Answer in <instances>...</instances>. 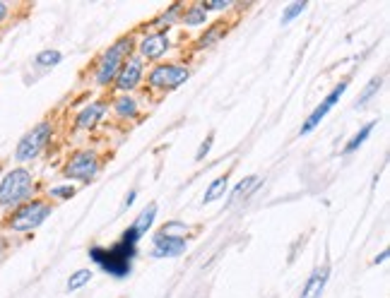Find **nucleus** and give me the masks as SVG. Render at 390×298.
I'll use <instances>...</instances> for the list:
<instances>
[{
    "label": "nucleus",
    "instance_id": "nucleus-1",
    "mask_svg": "<svg viewBox=\"0 0 390 298\" xmlns=\"http://www.w3.org/2000/svg\"><path fill=\"white\" fill-rule=\"evenodd\" d=\"M90 257L99 265L104 272L113 277H128L130 275V262L135 257V243L130 240H118L111 248H92Z\"/></svg>",
    "mask_w": 390,
    "mask_h": 298
},
{
    "label": "nucleus",
    "instance_id": "nucleus-2",
    "mask_svg": "<svg viewBox=\"0 0 390 298\" xmlns=\"http://www.w3.org/2000/svg\"><path fill=\"white\" fill-rule=\"evenodd\" d=\"M34 193V179L27 169H12L0 181V207L24 205Z\"/></svg>",
    "mask_w": 390,
    "mask_h": 298
},
{
    "label": "nucleus",
    "instance_id": "nucleus-3",
    "mask_svg": "<svg viewBox=\"0 0 390 298\" xmlns=\"http://www.w3.org/2000/svg\"><path fill=\"white\" fill-rule=\"evenodd\" d=\"M48 214H51V207H48L46 202L29 200V202H24V205H20L15 209V214L10 217L8 226L12 231L24 233V231H31V229H36L39 224H43Z\"/></svg>",
    "mask_w": 390,
    "mask_h": 298
},
{
    "label": "nucleus",
    "instance_id": "nucleus-4",
    "mask_svg": "<svg viewBox=\"0 0 390 298\" xmlns=\"http://www.w3.org/2000/svg\"><path fill=\"white\" fill-rule=\"evenodd\" d=\"M130 48H133V41L121 39V41L113 43L109 50H106L104 58L99 60V68H97V82L99 85H109V82L116 78L118 70H121V65H123V60L130 55Z\"/></svg>",
    "mask_w": 390,
    "mask_h": 298
},
{
    "label": "nucleus",
    "instance_id": "nucleus-5",
    "mask_svg": "<svg viewBox=\"0 0 390 298\" xmlns=\"http://www.w3.org/2000/svg\"><path fill=\"white\" fill-rule=\"evenodd\" d=\"M48 139H51V123L34 125V128L20 139V144H17L15 159L17 161H31L34 156H39V151L46 147Z\"/></svg>",
    "mask_w": 390,
    "mask_h": 298
},
{
    "label": "nucleus",
    "instance_id": "nucleus-6",
    "mask_svg": "<svg viewBox=\"0 0 390 298\" xmlns=\"http://www.w3.org/2000/svg\"><path fill=\"white\" fill-rule=\"evenodd\" d=\"M191 78L186 68L181 65H159L149 73V85L157 87V90H176L184 82Z\"/></svg>",
    "mask_w": 390,
    "mask_h": 298
},
{
    "label": "nucleus",
    "instance_id": "nucleus-7",
    "mask_svg": "<svg viewBox=\"0 0 390 298\" xmlns=\"http://www.w3.org/2000/svg\"><path fill=\"white\" fill-rule=\"evenodd\" d=\"M99 169V161H97V154L94 151H78L65 166V176L68 179H78V181H90L94 179Z\"/></svg>",
    "mask_w": 390,
    "mask_h": 298
},
{
    "label": "nucleus",
    "instance_id": "nucleus-8",
    "mask_svg": "<svg viewBox=\"0 0 390 298\" xmlns=\"http://www.w3.org/2000/svg\"><path fill=\"white\" fill-rule=\"evenodd\" d=\"M347 85H349V82H339V85L335 87V90H332V92L328 94V97L323 99V101H320V104L316 106V111H313L311 116H308V120H306V123L301 125V132H304V135H306V132H311V130L316 128V125L320 123V120H323L325 116H328L332 106L337 104V99L342 97V94H344V90H347Z\"/></svg>",
    "mask_w": 390,
    "mask_h": 298
},
{
    "label": "nucleus",
    "instance_id": "nucleus-9",
    "mask_svg": "<svg viewBox=\"0 0 390 298\" xmlns=\"http://www.w3.org/2000/svg\"><path fill=\"white\" fill-rule=\"evenodd\" d=\"M140 80H142V58L140 55H128L116 75L118 90H123V92L133 90V87L140 85Z\"/></svg>",
    "mask_w": 390,
    "mask_h": 298
},
{
    "label": "nucleus",
    "instance_id": "nucleus-10",
    "mask_svg": "<svg viewBox=\"0 0 390 298\" xmlns=\"http://www.w3.org/2000/svg\"><path fill=\"white\" fill-rule=\"evenodd\" d=\"M167 48H169V39H167V34H149V36H144V39L140 41V50H142V55L144 58H162V55L167 53Z\"/></svg>",
    "mask_w": 390,
    "mask_h": 298
},
{
    "label": "nucleus",
    "instance_id": "nucleus-11",
    "mask_svg": "<svg viewBox=\"0 0 390 298\" xmlns=\"http://www.w3.org/2000/svg\"><path fill=\"white\" fill-rule=\"evenodd\" d=\"M186 250V240L184 238H167V236H157L154 238V257H176Z\"/></svg>",
    "mask_w": 390,
    "mask_h": 298
},
{
    "label": "nucleus",
    "instance_id": "nucleus-12",
    "mask_svg": "<svg viewBox=\"0 0 390 298\" xmlns=\"http://www.w3.org/2000/svg\"><path fill=\"white\" fill-rule=\"evenodd\" d=\"M104 113H106V104H102V101H94V104H90L87 109H83L78 113V128H83V130L94 128V125L104 118Z\"/></svg>",
    "mask_w": 390,
    "mask_h": 298
},
{
    "label": "nucleus",
    "instance_id": "nucleus-13",
    "mask_svg": "<svg viewBox=\"0 0 390 298\" xmlns=\"http://www.w3.org/2000/svg\"><path fill=\"white\" fill-rule=\"evenodd\" d=\"M325 282H328V270H318L316 275L306 282L304 291H301V298H320L325 289Z\"/></svg>",
    "mask_w": 390,
    "mask_h": 298
},
{
    "label": "nucleus",
    "instance_id": "nucleus-14",
    "mask_svg": "<svg viewBox=\"0 0 390 298\" xmlns=\"http://www.w3.org/2000/svg\"><path fill=\"white\" fill-rule=\"evenodd\" d=\"M113 109H116L118 118H135L137 116V101L125 94V97L116 99V106H113Z\"/></svg>",
    "mask_w": 390,
    "mask_h": 298
},
{
    "label": "nucleus",
    "instance_id": "nucleus-15",
    "mask_svg": "<svg viewBox=\"0 0 390 298\" xmlns=\"http://www.w3.org/2000/svg\"><path fill=\"white\" fill-rule=\"evenodd\" d=\"M154 214H157V207H154V205H149V207L144 209V212L140 214V217H137V221H135V224H133V229H135L137 233H140V236H142L144 231L149 229V226H152V221H154Z\"/></svg>",
    "mask_w": 390,
    "mask_h": 298
},
{
    "label": "nucleus",
    "instance_id": "nucleus-16",
    "mask_svg": "<svg viewBox=\"0 0 390 298\" xmlns=\"http://www.w3.org/2000/svg\"><path fill=\"white\" fill-rule=\"evenodd\" d=\"M188 233V226L181 224V221H169V224L162 226L159 236H167V238H184Z\"/></svg>",
    "mask_w": 390,
    "mask_h": 298
},
{
    "label": "nucleus",
    "instance_id": "nucleus-17",
    "mask_svg": "<svg viewBox=\"0 0 390 298\" xmlns=\"http://www.w3.org/2000/svg\"><path fill=\"white\" fill-rule=\"evenodd\" d=\"M374 125H376V123H369V125H364V128H362L359 132H357V135L352 137L349 142H347V147H344V151H354V149H359L362 144L367 142V137L371 135V130H374Z\"/></svg>",
    "mask_w": 390,
    "mask_h": 298
},
{
    "label": "nucleus",
    "instance_id": "nucleus-18",
    "mask_svg": "<svg viewBox=\"0 0 390 298\" xmlns=\"http://www.w3.org/2000/svg\"><path fill=\"white\" fill-rule=\"evenodd\" d=\"M255 186H258V179H255V176H248V179H243V181L234 188V193H231L229 202H234V200H238V198H246V195L251 193V188H255Z\"/></svg>",
    "mask_w": 390,
    "mask_h": 298
},
{
    "label": "nucleus",
    "instance_id": "nucleus-19",
    "mask_svg": "<svg viewBox=\"0 0 390 298\" xmlns=\"http://www.w3.org/2000/svg\"><path fill=\"white\" fill-rule=\"evenodd\" d=\"M60 60H63V55L58 50H41V53L36 55V65L39 68H53V65H58Z\"/></svg>",
    "mask_w": 390,
    "mask_h": 298
},
{
    "label": "nucleus",
    "instance_id": "nucleus-20",
    "mask_svg": "<svg viewBox=\"0 0 390 298\" xmlns=\"http://www.w3.org/2000/svg\"><path fill=\"white\" fill-rule=\"evenodd\" d=\"M92 279V272L90 270H78L75 275L68 279V291H78V289H83L87 282Z\"/></svg>",
    "mask_w": 390,
    "mask_h": 298
},
{
    "label": "nucleus",
    "instance_id": "nucleus-21",
    "mask_svg": "<svg viewBox=\"0 0 390 298\" xmlns=\"http://www.w3.org/2000/svg\"><path fill=\"white\" fill-rule=\"evenodd\" d=\"M224 190H226V176H222V179H217L215 183H212L210 188H207V193H205L203 202H212V200L222 198V195H224Z\"/></svg>",
    "mask_w": 390,
    "mask_h": 298
},
{
    "label": "nucleus",
    "instance_id": "nucleus-22",
    "mask_svg": "<svg viewBox=\"0 0 390 298\" xmlns=\"http://www.w3.org/2000/svg\"><path fill=\"white\" fill-rule=\"evenodd\" d=\"M381 85H383V78H374V80H371L369 87L364 90V94L359 97V101H357V109H359V106H364V104H369L371 97H374V94L381 90Z\"/></svg>",
    "mask_w": 390,
    "mask_h": 298
},
{
    "label": "nucleus",
    "instance_id": "nucleus-23",
    "mask_svg": "<svg viewBox=\"0 0 390 298\" xmlns=\"http://www.w3.org/2000/svg\"><path fill=\"white\" fill-rule=\"evenodd\" d=\"M205 20H207V12L200 8V5L198 8H191V10L184 12V22L191 24V27H195V24H203Z\"/></svg>",
    "mask_w": 390,
    "mask_h": 298
},
{
    "label": "nucleus",
    "instance_id": "nucleus-24",
    "mask_svg": "<svg viewBox=\"0 0 390 298\" xmlns=\"http://www.w3.org/2000/svg\"><path fill=\"white\" fill-rule=\"evenodd\" d=\"M306 10V3H292L289 8L285 10V15H282V24H289L294 20L297 15H301V12Z\"/></svg>",
    "mask_w": 390,
    "mask_h": 298
},
{
    "label": "nucleus",
    "instance_id": "nucleus-25",
    "mask_svg": "<svg viewBox=\"0 0 390 298\" xmlns=\"http://www.w3.org/2000/svg\"><path fill=\"white\" fill-rule=\"evenodd\" d=\"M51 195L53 198H58V200H68V198H73L75 195V188L73 186H56V188H51Z\"/></svg>",
    "mask_w": 390,
    "mask_h": 298
},
{
    "label": "nucleus",
    "instance_id": "nucleus-26",
    "mask_svg": "<svg viewBox=\"0 0 390 298\" xmlns=\"http://www.w3.org/2000/svg\"><path fill=\"white\" fill-rule=\"evenodd\" d=\"M219 36H222V27H215V29H210L207 34H203V39H200V46H212Z\"/></svg>",
    "mask_w": 390,
    "mask_h": 298
},
{
    "label": "nucleus",
    "instance_id": "nucleus-27",
    "mask_svg": "<svg viewBox=\"0 0 390 298\" xmlns=\"http://www.w3.org/2000/svg\"><path fill=\"white\" fill-rule=\"evenodd\" d=\"M200 8H203L205 12L207 10H224V8H229V0H203Z\"/></svg>",
    "mask_w": 390,
    "mask_h": 298
},
{
    "label": "nucleus",
    "instance_id": "nucleus-28",
    "mask_svg": "<svg viewBox=\"0 0 390 298\" xmlns=\"http://www.w3.org/2000/svg\"><path fill=\"white\" fill-rule=\"evenodd\" d=\"M212 142H215V137L210 135V137L205 139L203 144H200V149H198V154H195V159H198V161H200V159H205V156H207V151H210V147H212Z\"/></svg>",
    "mask_w": 390,
    "mask_h": 298
},
{
    "label": "nucleus",
    "instance_id": "nucleus-29",
    "mask_svg": "<svg viewBox=\"0 0 390 298\" xmlns=\"http://www.w3.org/2000/svg\"><path fill=\"white\" fill-rule=\"evenodd\" d=\"M5 17H8V5H5V3H0V22H3Z\"/></svg>",
    "mask_w": 390,
    "mask_h": 298
},
{
    "label": "nucleus",
    "instance_id": "nucleus-30",
    "mask_svg": "<svg viewBox=\"0 0 390 298\" xmlns=\"http://www.w3.org/2000/svg\"><path fill=\"white\" fill-rule=\"evenodd\" d=\"M386 260H388V250H383L381 255L374 260V262H376V265H381V262H386Z\"/></svg>",
    "mask_w": 390,
    "mask_h": 298
},
{
    "label": "nucleus",
    "instance_id": "nucleus-31",
    "mask_svg": "<svg viewBox=\"0 0 390 298\" xmlns=\"http://www.w3.org/2000/svg\"><path fill=\"white\" fill-rule=\"evenodd\" d=\"M133 200H135V193H128V198H125V207L133 205Z\"/></svg>",
    "mask_w": 390,
    "mask_h": 298
},
{
    "label": "nucleus",
    "instance_id": "nucleus-32",
    "mask_svg": "<svg viewBox=\"0 0 390 298\" xmlns=\"http://www.w3.org/2000/svg\"><path fill=\"white\" fill-rule=\"evenodd\" d=\"M3 250H5V245H3V240H0V255H3Z\"/></svg>",
    "mask_w": 390,
    "mask_h": 298
}]
</instances>
